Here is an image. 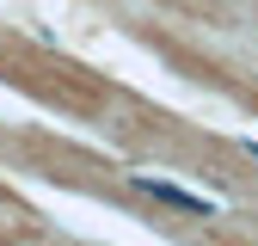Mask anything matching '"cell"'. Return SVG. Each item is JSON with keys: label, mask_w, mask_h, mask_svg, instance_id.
Segmentation results:
<instances>
[{"label": "cell", "mask_w": 258, "mask_h": 246, "mask_svg": "<svg viewBox=\"0 0 258 246\" xmlns=\"http://www.w3.org/2000/svg\"><path fill=\"white\" fill-rule=\"evenodd\" d=\"M129 184H136L142 197H154V203L178 209V215H197V222H215V203H209V197H197V191H184V184H166V178H148V172H136Z\"/></svg>", "instance_id": "6da1fadb"}]
</instances>
